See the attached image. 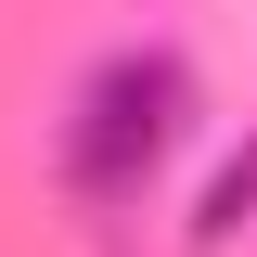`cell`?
Segmentation results:
<instances>
[{"mask_svg": "<svg viewBox=\"0 0 257 257\" xmlns=\"http://www.w3.org/2000/svg\"><path fill=\"white\" fill-rule=\"evenodd\" d=\"M180 128H193V64L167 52V39L103 52V64H90V90H77V116H64V193L128 206V193L180 155Z\"/></svg>", "mask_w": 257, "mask_h": 257, "instance_id": "obj_1", "label": "cell"}, {"mask_svg": "<svg viewBox=\"0 0 257 257\" xmlns=\"http://www.w3.org/2000/svg\"><path fill=\"white\" fill-rule=\"evenodd\" d=\"M244 219H257V142H244V155H219V180L193 193V244L219 257V244H231V231H244Z\"/></svg>", "mask_w": 257, "mask_h": 257, "instance_id": "obj_2", "label": "cell"}]
</instances>
